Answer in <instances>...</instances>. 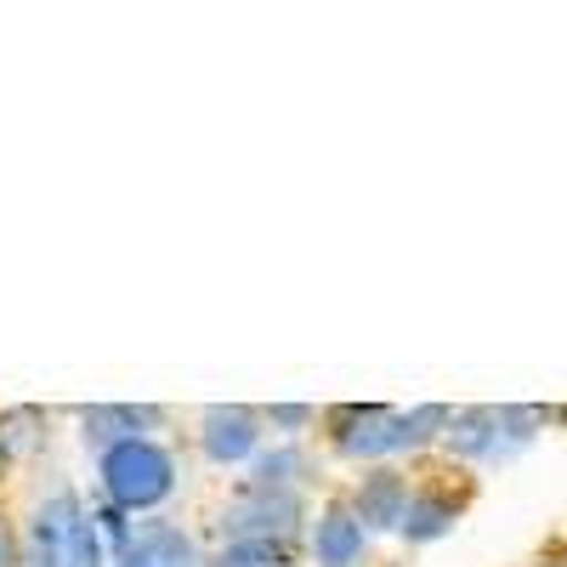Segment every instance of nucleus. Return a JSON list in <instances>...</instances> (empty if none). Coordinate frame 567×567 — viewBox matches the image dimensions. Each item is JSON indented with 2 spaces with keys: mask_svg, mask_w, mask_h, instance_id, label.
<instances>
[{
  "mask_svg": "<svg viewBox=\"0 0 567 567\" xmlns=\"http://www.w3.org/2000/svg\"><path fill=\"white\" fill-rule=\"evenodd\" d=\"M18 567H103L97 545V516L80 505L74 488H58L40 499L29 528H23V561Z\"/></svg>",
  "mask_w": 567,
  "mask_h": 567,
  "instance_id": "nucleus-1",
  "label": "nucleus"
},
{
  "mask_svg": "<svg viewBox=\"0 0 567 567\" xmlns=\"http://www.w3.org/2000/svg\"><path fill=\"white\" fill-rule=\"evenodd\" d=\"M221 545H267L290 556L307 534V494L296 488H256L245 483L233 494V505L221 511Z\"/></svg>",
  "mask_w": 567,
  "mask_h": 567,
  "instance_id": "nucleus-2",
  "label": "nucleus"
},
{
  "mask_svg": "<svg viewBox=\"0 0 567 567\" xmlns=\"http://www.w3.org/2000/svg\"><path fill=\"white\" fill-rule=\"evenodd\" d=\"M103 494L114 511L136 516V511H154L176 494V454L154 437H136L103 454Z\"/></svg>",
  "mask_w": 567,
  "mask_h": 567,
  "instance_id": "nucleus-3",
  "label": "nucleus"
},
{
  "mask_svg": "<svg viewBox=\"0 0 567 567\" xmlns=\"http://www.w3.org/2000/svg\"><path fill=\"white\" fill-rule=\"evenodd\" d=\"M323 432H329V449H336L341 460H358V465H392L398 454H409L403 409H386V403L323 409Z\"/></svg>",
  "mask_w": 567,
  "mask_h": 567,
  "instance_id": "nucleus-4",
  "label": "nucleus"
},
{
  "mask_svg": "<svg viewBox=\"0 0 567 567\" xmlns=\"http://www.w3.org/2000/svg\"><path fill=\"white\" fill-rule=\"evenodd\" d=\"M261 437H267V420L250 403H210L199 414V449H205L210 465H245V460H256Z\"/></svg>",
  "mask_w": 567,
  "mask_h": 567,
  "instance_id": "nucleus-5",
  "label": "nucleus"
},
{
  "mask_svg": "<svg viewBox=\"0 0 567 567\" xmlns=\"http://www.w3.org/2000/svg\"><path fill=\"white\" fill-rule=\"evenodd\" d=\"M114 567H205V556L187 528L148 516V523L125 528V539L114 545Z\"/></svg>",
  "mask_w": 567,
  "mask_h": 567,
  "instance_id": "nucleus-6",
  "label": "nucleus"
},
{
  "mask_svg": "<svg viewBox=\"0 0 567 567\" xmlns=\"http://www.w3.org/2000/svg\"><path fill=\"white\" fill-rule=\"evenodd\" d=\"M409 494H414V483L403 477L398 465H369L363 477H358V488L347 494V505H352V516L363 523V534L374 539V534H398L403 528Z\"/></svg>",
  "mask_w": 567,
  "mask_h": 567,
  "instance_id": "nucleus-7",
  "label": "nucleus"
},
{
  "mask_svg": "<svg viewBox=\"0 0 567 567\" xmlns=\"http://www.w3.org/2000/svg\"><path fill=\"white\" fill-rule=\"evenodd\" d=\"M307 550H312V567H363L369 534H363V523L352 516L347 499H329L307 523Z\"/></svg>",
  "mask_w": 567,
  "mask_h": 567,
  "instance_id": "nucleus-8",
  "label": "nucleus"
},
{
  "mask_svg": "<svg viewBox=\"0 0 567 567\" xmlns=\"http://www.w3.org/2000/svg\"><path fill=\"white\" fill-rule=\"evenodd\" d=\"M154 425H165V409H154V403H91V409H80V437H85V449H97V460L120 443L148 437Z\"/></svg>",
  "mask_w": 567,
  "mask_h": 567,
  "instance_id": "nucleus-9",
  "label": "nucleus"
},
{
  "mask_svg": "<svg viewBox=\"0 0 567 567\" xmlns=\"http://www.w3.org/2000/svg\"><path fill=\"white\" fill-rule=\"evenodd\" d=\"M499 420H505V403L454 409L449 432H443V449L465 465H499Z\"/></svg>",
  "mask_w": 567,
  "mask_h": 567,
  "instance_id": "nucleus-10",
  "label": "nucleus"
},
{
  "mask_svg": "<svg viewBox=\"0 0 567 567\" xmlns=\"http://www.w3.org/2000/svg\"><path fill=\"white\" fill-rule=\"evenodd\" d=\"M454 523H460V499H454V494H443V488H414L398 534H403L409 545H432V539H443Z\"/></svg>",
  "mask_w": 567,
  "mask_h": 567,
  "instance_id": "nucleus-11",
  "label": "nucleus"
},
{
  "mask_svg": "<svg viewBox=\"0 0 567 567\" xmlns=\"http://www.w3.org/2000/svg\"><path fill=\"white\" fill-rule=\"evenodd\" d=\"M307 471H312L307 449H296V443H278L272 454H256V465H250V477H245V483H256V488H296V494H301Z\"/></svg>",
  "mask_w": 567,
  "mask_h": 567,
  "instance_id": "nucleus-12",
  "label": "nucleus"
},
{
  "mask_svg": "<svg viewBox=\"0 0 567 567\" xmlns=\"http://www.w3.org/2000/svg\"><path fill=\"white\" fill-rule=\"evenodd\" d=\"M40 432H45V414L40 409H7L0 414V437H7V454H34L40 449Z\"/></svg>",
  "mask_w": 567,
  "mask_h": 567,
  "instance_id": "nucleus-13",
  "label": "nucleus"
},
{
  "mask_svg": "<svg viewBox=\"0 0 567 567\" xmlns=\"http://www.w3.org/2000/svg\"><path fill=\"white\" fill-rule=\"evenodd\" d=\"M205 567H290V556L267 545H221L205 556Z\"/></svg>",
  "mask_w": 567,
  "mask_h": 567,
  "instance_id": "nucleus-14",
  "label": "nucleus"
},
{
  "mask_svg": "<svg viewBox=\"0 0 567 567\" xmlns=\"http://www.w3.org/2000/svg\"><path fill=\"white\" fill-rule=\"evenodd\" d=\"M261 420L272 425V432L296 437V432H307V425H318L323 414H318L312 403H267V409H261Z\"/></svg>",
  "mask_w": 567,
  "mask_h": 567,
  "instance_id": "nucleus-15",
  "label": "nucleus"
},
{
  "mask_svg": "<svg viewBox=\"0 0 567 567\" xmlns=\"http://www.w3.org/2000/svg\"><path fill=\"white\" fill-rule=\"evenodd\" d=\"M18 561H23V534L0 516V567H18Z\"/></svg>",
  "mask_w": 567,
  "mask_h": 567,
  "instance_id": "nucleus-16",
  "label": "nucleus"
},
{
  "mask_svg": "<svg viewBox=\"0 0 567 567\" xmlns=\"http://www.w3.org/2000/svg\"><path fill=\"white\" fill-rule=\"evenodd\" d=\"M7 465H12V454H7V437H0V483H7Z\"/></svg>",
  "mask_w": 567,
  "mask_h": 567,
  "instance_id": "nucleus-17",
  "label": "nucleus"
},
{
  "mask_svg": "<svg viewBox=\"0 0 567 567\" xmlns=\"http://www.w3.org/2000/svg\"><path fill=\"white\" fill-rule=\"evenodd\" d=\"M550 567H567V561H550Z\"/></svg>",
  "mask_w": 567,
  "mask_h": 567,
  "instance_id": "nucleus-18",
  "label": "nucleus"
}]
</instances>
